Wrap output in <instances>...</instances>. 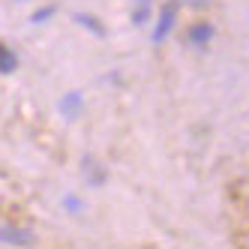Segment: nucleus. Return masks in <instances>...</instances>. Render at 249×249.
Instances as JSON below:
<instances>
[{"label":"nucleus","mask_w":249,"mask_h":249,"mask_svg":"<svg viewBox=\"0 0 249 249\" xmlns=\"http://www.w3.org/2000/svg\"><path fill=\"white\" fill-rule=\"evenodd\" d=\"M63 207L66 213H81V198L78 195H63Z\"/></svg>","instance_id":"7"},{"label":"nucleus","mask_w":249,"mask_h":249,"mask_svg":"<svg viewBox=\"0 0 249 249\" xmlns=\"http://www.w3.org/2000/svg\"><path fill=\"white\" fill-rule=\"evenodd\" d=\"M72 21H75L78 27H84V30H90L93 36H105V27L93 18V15H87V12H75V15H72Z\"/></svg>","instance_id":"5"},{"label":"nucleus","mask_w":249,"mask_h":249,"mask_svg":"<svg viewBox=\"0 0 249 249\" xmlns=\"http://www.w3.org/2000/svg\"><path fill=\"white\" fill-rule=\"evenodd\" d=\"M138 3H147V0H138Z\"/></svg>","instance_id":"10"},{"label":"nucleus","mask_w":249,"mask_h":249,"mask_svg":"<svg viewBox=\"0 0 249 249\" xmlns=\"http://www.w3.org/2000/svg\"><path fill=\"white\" fill-rule=\"evenodd\" d=\"M174 12H177L174 3L162 6V12H159V21H156V27H153V42H156V45L165 42V36L171 33V27H174Z\"/></svg>","instance_id":"1"},{"label":"nucleus","mask_w":249,"mask_h":249,"mask_svg":"<svg viewBox=\"0 0 249 249\" xmlns=\"http://www.w3.org/2000/svg\"><path fill=\"white\" fill-rule=\"evenodd\" d=\"M81 105H84V96H81L78 90H69V93L60 96L57 108H60V114H63L66 120H75V117L81 114Z\"/></svg>","instance_id":"2"},{"label":"nucleus","mask_w":249,"mask_h":249,"mask_svg":"<svg viewBox=\"0 0 249 249\" xmlns=\"http://www.w3.org/2000/svg\"><path fill=\"white\" fill-rule=\"evenodd\" d=\"M213 39V24H195L189 30V42L192 45H207Z\"/></svg>","instance_id":"6"},{"label":"nucleus","mask_w":249,"mask_h":249,"mask_svg":"<svg viewBox=\"0 0 249 249\" xmlns=\"http://www.w3.org/2000/svg\"><path fill=\"white\" fill-rule=\"evenodd\" d=\"M15 69H18V57H15V51L0 42V75H12Z\"/></svg>","instance_id":"4"},{"label":"nucleus","mask_w":249,"mask_h":249,"mask_svg":"<svg viewBox=\"0 0 249 249\" xmlns=\"http://www.w3.org/2000/svg\"><path fill=\"white\" fill-rule=\"evenodd\" d=\"M132 21H135V24H144V21H147V9H144V6H138L135 15H132Z\"/></svg>","instance_id":"9"},{"label":"nucleus","mask_w":249,"mask_h":249,"mask_svg":"<svg viewBox=\"0 0 249 249\" xmlns=\"http://www.w3.org/2000/svg\"><path fill=\"white\" fill-rule=\"evenodd\" d=\"M51 15H54V9L45 6V9H39L36 15H30V24H42V21H48V18H51Z\"/></svg>","instance_id":"8"},{"label":"nucleus","mask_w":249,"mask_h":249,"mask_svg":"<svg viewBox=\"0 0 249 249\" xmlns=\"http://www.w3.org/2000/svg\"><path fill=\"white\" fill-rule=\"evenodd\" d=\"M0 243H21V246H27V243H33V237L27 234V231H21V228L3 225L0 228Z\"/></svg>","instance_id":"3"}]
</instances>
